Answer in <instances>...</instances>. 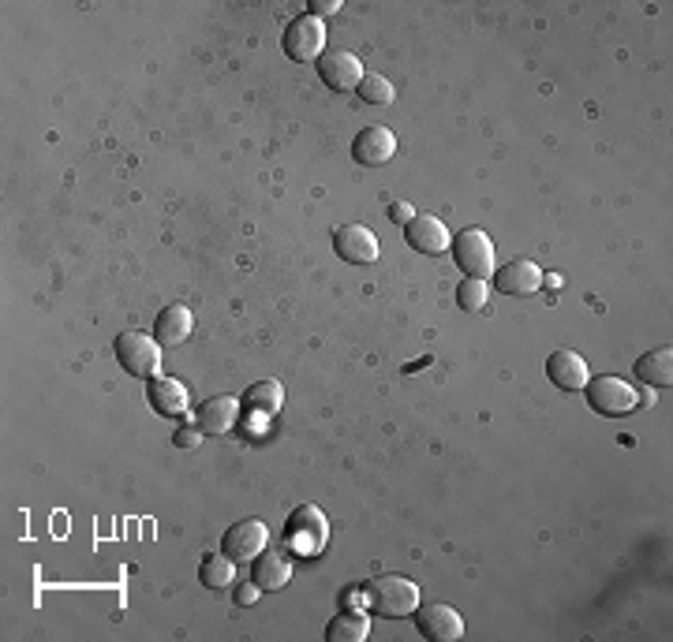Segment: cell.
<instances>
[{
  "label": "cell",
  "mask_w": 673,
  "mask_h": 642,
  "mask_svg": "<svg viewBox=\"0 0 673 642\" xmlns=\"http://www.w3.org/2000/svg\"><path fill=\"white\" fill-rule=\"evenodd\" d=\"M359 594L374 616H411L419 609V587L404 576H374L359 587Z\"/></svg>",
  "instance_id": "1"
},
{
  "label": "cell",
  "mask_w": 673,
  "mask_h": 642,
  "mask_svg": "<svg viewBox=\"0 0 673 642\" xmlns=\"http://www.w3.org/2000/svg\"><path fill=\"white\" fill-rule=\"evenodd\" d=\"M584 396H587V408H592L595 415H602V419H625L639 408L636 385L625 382V377H613V374L587 377Z\"/></svg>",
  "instance_id": "2"
},
{
  "label": "cell",
  "mask_w": 673,
  "mask_h": 642,
  "mask_svg": "<svg viewBox=\"0 0 673 642\" xmlns=\"http://www.w3.org/2000/svg\"><path fill=\"white\" fill-rule=\"evenodd\" d=\"M116 362L128 370L131 377H154L157 362H162V348H157V336L142 333V329H128V333L116 336L113 344Z\"/></svg>",
  "instance_id": "3"
},
{
  "label": "cell",
  "mask_w": 673,
  "mask_h": 642,
  "mask_svg": "<svg viewBox=\"0 0 673 642\" xmlns=\"http://www.w3.org/2000/svg\"><path fill=\"white\" fill-rule=\"evenodd\" d=\"M281 49L289 61L296 64H307V61H318L326 49V23L318 20V15L303 12L296 20L284 27V38H281Z\"/></svg>",
  "instance_id": "4"
},
{
  "label": "cell",
  "mask_w": 673,
  "mask_h": 642,
  "mask_svg": "<svg viewBox=\"0 0 673 642\" xmlns=\"http://www.w3.org/2000/svg\"><path fill=\"white\" fill-rule=\"evenodd\" d=\"M453 261L457 269H465V277H475V281H486L494 273V243L483 228H465L453 240Z\"/></svg>",
  "instance_id": "5"
},
{
  "label": "cell",
  "mask_w": 673,
  "mask_h": 642,
  "mask_svg": "<svg viewBox=\"0 0 673 642\" xmlns=\"http://www.w3.org/2000/svg\"><path fill=\"white\" fill-rule=\"evenodd\" d=\"M266 542H269V530L263 519H240L221 535V553L229 556L232 564H247L263 553Z\"/></svg>",
  "instance_id": "6"
},
{
  "label": "cell",
  "mask_w": 673,
  "mask_h": 642,
  "mask_svg": "<svg viewBox=\"0 0 673 642\" xmlns=\"http://www.w3.org/2000/svg\"><path fill=\"white\" fill-rule=\"evenodd\" d=\"M326 515L315 509V504H300L296 512L284 523V542H289L296 553H315L326 542Z\"/></svg>",
  "instance_id": "7"
},
{
  "label": "cell",
  "mask_w": 673,
  "mask_h": 642,
  "mask_svg": "<svg viewBox=\"0 0 673 642\" xmlns=\"http://www.w3.org/2000/svg\"><path fill=\"white\" fill-rule=\"evenodd\" d=\"M333 251H336V258L348 261V266H370V261H378V255H382L378 235L370 232L367 224H341L336 228Z\"/></svg>",
  "instance_id": "8"
},
{
  "label": "cell",
  "mask_w": 673,
  "mask_h": 642,
  "mask_svg": "<svg viewBox=\"0 0 673 642\" xmlns=\"http://www.w3.org/2000/svg\"><path fill=\"white\" fill-rule=\"evenodd\" d=\"M416 628H419V635L431 642H457L465 635V616L445 602H431V605H423V609H416Z\"/></svg>",
  "instance_id": "9"
},
{
  "label": "cell",
  "mask_w": 673,
  "mask_h": 642,
  "mask_svg": "<svg viewBox=\"0 0 673 642\" xmlns=\"http://www.w3.org/2000/svg\"><path fill=\"white\" fill-rule=\"evenodd\" d=\"M404 240H408L411 251H419V255H445V251L453 247V235L449 228H445V221H437V217L431 214H416L408 224H404Z\"/></svg>",
  "instance_id": "10"
},
{
  "label": "cell",
  "mask_w": 673,
  "mask_h": 642,
  "mask_svg": "<svg viewBox=\"0 0 673 642\" xmlns=\"http://www.w3.org/2000/svg\"><path fill=\"white\" fill-rule=\"evenodd\" d=\"M393 154H397V134L390 128H382V124H370L356 134V142H352V157H356V165L364 168H378V165H390Z\"/></svg>",
  "instance_id": "11"
},
{
  "label": "cell",
  "mask_w": 673,
  "mask_h": 642,
  "mask_svg": "<svg viewBox=\"0 0 673 642\" xmlns=\"http://www.w3.org/2000/svg\"><path fill=\"white\" fill-rule=\"evenodd\" d=\"M318 79L326 82L336 94H344V90H356L359 79H364V64H359L356 53H322L318 56Z\"/></svg>",
  "instance_id": "12"
},
{
  "label": "cell",
  "mask_w": 673,
  "mask_h": 642,
  "mask_svg": "<svg viewBox=\"0 0 673 642\" xmlns=\"http://www.w3.org/2000/svg\"><path fill=\"white\" fill-rule=\"evenodd\" d=\"M494 288L524 299V295H535L543 288V269L528 258H512V261H505L501 269H494Z\"/></svg>",
  "instance_id": "13"
},
{
  "label": "cell",
  "mask_w": 673,
  "mask_h": 642,
  "mask_svg": "<svg viewBox=\"0 0 673 642\" xmlns=\"http://www.w3.org/2000/svg\"><path fill=\"white\" fill-rule=\"evenodd\" d=\"M147 400H150V408L165 419L188 415V385L176 382V377H165V374L147 377Z\"/></svg>",
  "instance_id": "14"
},
{
  "label": "cell",
  "mask_w": 673,
  "mask_h": 642,
  "mask_svg": "<svg viewBox=\"0 0 673 642\" xmlns=\"http://www.w3.org/2000/svg\"><path fill=\"white\" fill-rule=\"evenodd\" d=\"M546 377H550L561 393H584V385H587V377L592 374H587L584 355L561 348V351H554L550 359H546Z\"/></svg>",
  "instance_id": "15"
},
{
  "label": "cell",
  "mask_w": 673,
  "mask_h": 642,
  "mask_svg": "<svg viewBox=\"0 0 673 642\" xmlns=\"http://www.w3.org/2000/svg\"><path fill=\"white\" fill-rule=\"evenodd\" d=\"M236 415H240V400L236 396H209V400L199 403L195 419H199V429L202 434H229Z\"/></svg>",
  "instance_id": "16"
},
{
  "label": "cell",
  "mask_w": 673,
  "mask_h": 642,
  "mask_svg": "<svg viewBox=\"0 0 673 642\" xmlns=\"http://www.w3.org/2000/svg\"><path fill=\"white\" fill-rule=\"evenodd\" d=\"M292 579V561L284 553H258L255 561H251V582H255L258 590H281L284 582Z\"/></svg>",
  "instance_id": "17"
},
{
  "label": "cell",
  "mask_w": 673,
  "mask_h": 642,
  "mask_svg": "<svg viewBox=\"0 0 673 642\" xmlns=\"http://www.w3.org/2000/svg\"><path fill=\"white\" fill-rule=\"evenodd\" d=\"M191 329H195V314H191L183 303H173V307L157 310V325H154V336L157 344H183L191 336Z\"/></svg>",
  "instance_id": "18"
},
{
  "label": "cell",
  "mask_w": 673,
  "mask_h": 642,
  "mask_svg": "<svg viewBox=\"0 0 673 642\" xmlns=\"http://www.w3.org/2000/svg\"><path fill=\"white\" fill-rule=\"evenodd\" d=\"M281 403H284V385L281 382H255L247 393H243L240 408L247 411V415H255V419H274L277 411H281Z\"/></svg>",
  "instance_id": "19"
},
{
  "label": "cell",
  "mask_w": 673,
  "mask_h": 642,
  "mask_svg": "<svg viewBox=\"0 0 673 642\" xmlns=\"http://www.w3.org/2000/svg\"><path fill=\"white\" fill-rule=\"evenodd\" d=\"M636 382L651 388H670L673 385V348H655L636 359Z\"/></svg>",
  "instance_id": "20"
},
{
  "label": "cell",
  "mask_w": 673,
  "mask_h": 642,
  "mask_svg": "<svg viewBox=\"0 0 673 642\" xmlns=\"http://www.w3.org/2000/svg\"><path fill=\"white\" fill-rule=\"evenodd\" d=\"M370 635V620L367 613H336L330 624H326V639L330 642H367Z\"/></svg>",
  "instance_id": "21"
},
{
  "label": "cell",
  "mask_w": 673,
  "mask_h": 642,
  "mask_svg": "<svg viewBox=\"0 0 673 642\" xmlns=\"http://www.w3.org/2000/svg\"><path fill=\"white\" fill-rule=\"evenodd\" d=\"M232 576H236V564L229 561V556H217V553H209V556H202V564H199V582L206 590H229L232 587Z\"/></svg>",
  "instance_id": "22"
},
{
  "label": "cell",
  "mask_w": 673,
  "mask_h": 642,
  "mask_svg": "<svg viewBox=\"0 0 673 642\" xmlns=\"http://www.w3.org/2000/svg\"><path fill=\"white\" fill-rule=\"evenodd\" d=\"M356 94L364 98L367 105H390V101H393V82L382 79V75H374V72H364Z\"/></svg>",
  "instance_id": "23"
},
{
  "label": "cell",
  "mask_w": 673,
  "mask_h": 642,
  "mask_svg": "<svg viewBox=\"0 0 673 642\" xmlns=\"http://www.w3.org/2000/svg\"><path fill=\"white\" fill-rule=\"evenodd\" d=\"M486 295H491V288H486V281H475V277H465V281L457 284V307L468 310V314H475V310L486 307Z\"/></svg>",
  "instance_id": "24"
},
{
  "label": "cell",
  "mask_w": 673,
  "mask_h": 642,
  "mask_svg": "<svg viewBox=\"0 0 673 642\" xmlns=\"http://www.w3.org/2000/svg\"><path fill=\"white\" fill-rule=\"evenodd\" d=\"M199 437H202L199 426H183V429H176L173 445H176V449H199Z\"/></svg>",
  "instance_id": "25"
},
{
  "label": "cell",
  "mask_w": 673,
  "mask_h": 642,
  "mask_svg": "<svg viewBox=\"0 0 673 642\" xmlns=\"http://www.w3.org/2000/svg\"><path fill=\"white\" fill-rule=\"evenodd\" d=\"M258 594H263V590L255 587V582H243V587H236V605H255L258 602Z\"/></svg>",
  "instance_id": "26"
},
{
  "label": "cell",
  "mask_w": 673,
  "mask_h": 642,
  "mask_svg": "<svg viewBox=\"0 0 673 642\" xmlns=\"http://www.w3.org/2000/svg\"><path fill=\"white\" fill-rule=\"evenodd\" d=\"M411 217H416V209H411L408 202H393V206H390V221L393 224H408Z\"/></svg>",
  "instance_id": "27"
},
{
  "label": "cell",
  "mask_w": 673,
  "mask_h": 642,
  "mask_svg": "<svg viewBox=\"0 0 673 642\" xmlns=\"http://www.w3.org/2000/svg\"><path fill=\"white\" fill-rule=\"evenodd\" d=\"M333 12H341V0H315V4H310V15H318V20Z\"/></svg>",
  "instance_id": "28"
}]
</instances>
